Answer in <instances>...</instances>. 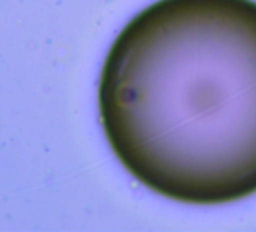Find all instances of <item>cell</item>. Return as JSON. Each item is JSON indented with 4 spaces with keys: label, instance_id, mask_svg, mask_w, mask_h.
Listing matches in <instances>:
<instances>
[{
    "label": "cell",
    "instance_id": "6da1fadb",
    "mask_svg": "<svg viewBox=\"0 0 256 232\" xmlns=\"http://www.w3.org/2000/svg\"><path fill=\"white\" fill-rule=\"evenodd\" d=\"M98 110L120 164L152 192L217 204L256 190V6L145 8L106 56Z\"/></svg>",
    "mask_w": 256,
    "mask_h": 232
}]
</instances>
